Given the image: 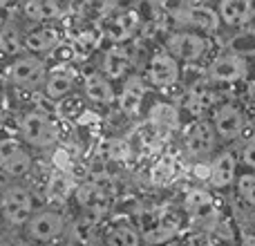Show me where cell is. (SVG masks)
Instances as JSON below:
<instances>
[{
	"label": "cell",
	"instance_id": "obj_1",
	"mask_svg": "<svg viewBox=\"0 0 255 246\" xmlns=\"http://www.w3.org/2000/svg\"><path fill=\"white\" fill-rule=\"evenodd\" d=\"M76 202L85 213L94 217H103L115 206V184L108 177H90L74 190Z\"/></svg>",
	"mask_w": 255,
	"mask_h": 246
},
{
	"label": "cell",
	"instance_id": "obj_2",
	"mask_svg": "<svg viewBox=\"0 0 255 246\" xmlns=\"http://www.w3.org/2000/svg\"><path fill=\"white\" fill-rule=\"evenodd\" d=\"M20 139L22 143L38 150H49L58 143V125L52 115L40 110L25 112L20 117Z\"/></svg>",
	"mask_w": 255,
	"mask_h": 246
},
{
	"label": "cell",
	"instance_id": "obj_3",
	"mask_svg": "<svg viewBox=\"0 0 255 246\" xmlns=\"http://www.w3.org/2000/svg\"><path fill=\"white\" fill-rule=\"evenodd\" d=\"M34 215V197L29 188L11 184L0 190V217L9 226H25Z\"/></svg>",
	"mask_w": 255,
	"mask_h": 246
},
{
	"label": "cell",
	"instance_id": "obj_4",
	"mask_svg": "<svg viewBox=\"0 0 255 246\" xmlns=\"http://www.w3.org/2000/svg\"><path fill=\"white\" fill-rule=\"evenodd\" d=\"M67 229V220L63 215L61 208L52 206V208H40L34 211L31 220L25 224V233L31 242L38 244H52L65 233Z\"/></svg>",
	"mask_w": 255,
	"mask_h": 246
},
{
	"label": "cell",
	"instance_id": "obj_5",
	"mask_svg": "<svg viewBox=\"0 0 255 246\" xmlns=\"http://www.w3.org/2000/svg\"><path fill=\"white\" fill-rule=\"evenodd\" d=\"M166 49L177 63H197L199 58H204L208 49V43L202 34L197 31H175L168 36Z\"/></svg>",
	"mask_w": 255,
	"mask_h": 246
},
{
	"label": "cell",
	"instance_id": "obj_6",
	"mask_svg": "<svg viewBox=\"0 0 255 246\" xmlns=\"http://www.w3.org/2000/svg\"><path fill=\"white\" fill-rule=\"evenodd\" d=\"M47 65H45L43 58L34 56V54H27V56H18L16 61L9 65V79L13 85L25 90H36L40 85H45L47 79Z\"/></svg>",
	"mask_w": 255,
	"mask_h": 246
},
{
	"label": "cell",
	"instance_id": "obj_7",
	"mask_svg": "<svg viewBox=\"0 0 255 246\" xmlns=\"http://www.w3.org/2000/svg\"><path fill=\"white\" fill-rule=\"evenodd\" d=\"M0 170L13 179L25 177L31 170V154L27 152L20 139H13V136L0 139Z\"/></svg>",
	"mask_w": 255,
	"mask_h": 246
},
{
	"label": "cell",
	"instance_id": "obj_8",
	"mask_svg": "<svg viewBox=\"0 0 255 246\" xmlns=\"http://www.w3.org/2000/svg\"><path fill=\"white\" fill-rule=\"evenodd\" d=\"M148 83L154 85V88H172V85L179 81V63L166 52V49H159L150 56L148 61Z\"/></svg>",
	"mask_w": 255,
	"mask_h": 246
},
{
	"label": "cell",
	"instance_id": "obj_9",
	"mask_svg": "<svg viewBox=\"0 0 255 246\" xmlns=\"http://www.w3.org/2000/svg\"><path fill=\"white\" fill-rule=\"evenodd\" d=\"M247 72H249V65L244 61V56L235 52L220 54L208 65V76L215 83H238V81H242L247 76Z\"/></svg>",
	"mask_w": 255,
	"mask_h": 246
},
{
	"label": "cell",
	"instance_id": "obj_10",
	"mask_svg": "<svg viewBox=\"0 0 255 246\" xmlns=\"http://www.w3.org/2000/svg\"><path fill=\"white\" fill-rule=\"evenodd\" d=\"M211 125L222 141H233L244 130V115L233 103H222V106H217L213 110Z\"/></svg>",
	"mask_w": 255,
	"mask_h": 246
},
{
	"label": "cell",
	"instance_id": "obj_11",
	"mask_svg": "<svg viewBox=\"0 0 255 246\" xmlns=\"http://www.w3.org/2000/svg\"><path fill=\"white\" fill-rule=\"evenodd\" d=\"M177 22H184V25L193 27L197 34L202 31H215L220 27V16H217V9H211L208 4H181L175 11Z\"/></svg>",
	"mask_w": 255,
	"mask_h": 246
},
{
	"label": "cell",
	"instance_id": "obj_12",
	"mask_svg": "<svg viewBox=\"0 0 255 246\" xmlns=\"http://www.w3.org/2000/svg\"><path fill=\"white\" fill-rule=\"evenodd\" d=\"M215 141H217V134H215V130H213L211 121L199 119L186 132V152L193 159L204 161V157H208V154L215 150Z\"/></svg>",
	"mask_w": 255,
	"mask_h": 246
},
{
	"label": "cell",
	"instance_id": "obj_13",
	"mask_svg": "<svg viewBox=\"0 0 255 246\" xmlns=\"http://www.w3.org/2000/svg\"><path fill=\"white\" fill-rule=\"evenodd\" d=\"M74 81H76L74 67L70 63H58L56 67H52L47 72V79H45V85H43L45 97L56 103L65 101L72 94V90H74Z\"/></svg>",
	"mask_w": 255,
	"mask_h": 246
},
{
	"label": "cell",
	"instance_id": "obj_14",
	"mask_svg": "<svg viewBox=\"0 0 255 246\" xmlns=\"http://www.w3.org/2000/svg\"><path fill=\"white\" fill-rule=\"evenodd\" d=\"M211 166V175H208V184L213 188L222 190V188H229L231 184L235 181V170H238V159L231 150H224L220 152L217 157H213L208 161Z\"/></svg>",
	"mask_w": 255,
	"mask_h": 246
},
{
	"label": "cell",
	"instance_id": "obj_15",
	"mask_svg": "<svg viewBox=\"0 0 255 246\" xmlns=\"http://www.w3.org/2000/svg\"><path fill=\"white\" fill-rule=\"evenodd\" d=\"M145 92H148V85L141 76L130 74L124 81V88H121L119 94V108L126 117H136L141 110V103L145 99Z\"/></svg>",
	"mask_w": 255,
	"mask_h": 246
},
{
	"label": "cell",
	"instance_id": "obj_16",
	"mask_svg": "<svg viewBox=\"0 0 255 246\" xmlns=\"http://www.w3.org/2000/svg\"><path fill=\"white\" fill-rule=\"evenodd\" d=\"M186 211L193 215V220H197L204 226L215 224L220 220V211L206 190H190L186 195Z\"/></svg>",
	"mask_w": 255,
	"mask_h": 246
},
{
	"label": "cell",
	"instance_id": "obj_17",
	"mask_svg": "<svg viewBox=\"0 0 255 246\" xmlns=\"http://www.w3.org/2000/svg\"><path fill=\"white\" fill-rule=\"evenodd\" d=\"M217 16L229 27H242L255 16V4L251 0H222L217 4Z\"/></svg>",
	"mask_w": 255,
	"mask_h": 246
},
{
	"label": "cell",
	"instance_id": "obj_18",
	"mask_svg": "<svg viewBox=\"0 0 255 246\" xmlns=\"http://www.w3.org/2000/svg\"><path fill=\"white\" fill-rule=\"evenodd\" d=\"M83 90H85V97L92 103H97V106H110L115 101V88H112V83L101 72H92V74L85 76Z\"/></svg>",
	"mask_w": 255,
	"mask_h": 246
},
{
	"label": "cell",
	"instance_id": "obj_19",
	"mask_svg": "<svg viewBox=\"0 0 255 246\" xmlns=\"http://www.w3.org/2000/svg\"><path fill=\"white\" fill-rule=\"evenodd\" d=\"M58 43H61V36L52 27H34V29H29L25 34V49L31 52L34 56L52 52Z\"/></svg>",
	"mask_w": 255,
	"mask_h": 246
},
{
	"label": "cell",
	"instance_id": "obj_20",
	"mask_svg": "<svg viewBox=\"0 0 255 246\" xmlns=\"http://www.w3.org/2000/svg\"><path fill=\"white\" fill-rule=\"evenodd\" d=\"M25 49V36L18 29L16 22H2L0 27V58L16 61Z\"/></svg>",
	"mask_w": 255,
	"mask_h": 246
},
{
	"label": "cell",
	"instance_id": "obj_21",
	"mask_svg": "<svg viewBox=\"0 0 255 246\" xmlns=\"http://www.w3.org/2000/svg\"><path fill=\"white\" fill-rule=\"evenodd\" d=\"M136 29H139V16L134 11H119L110 16L106 34L112 40H128L134 36Z\"/></svg>",
	"mask_w": 255,
	"mask_h": 246
},
{
	"label": "cell",
	"instance_id": "obj_22",
	"mask_svg": "<svg viewBox=\"0 0 255 246\" xmlns=\"http://www.w3.org/2000/svg\"><path fill=\"white\" fill-rule=\"evenodd\" d=\"M22 13L27 20L31 22H47V20H56L63 16V4L54 2V0H29L22 4Z\"/></svg>",
	"mask_w": 255,
	"mask_h": 246
},
{
	"label": "cell",
	"instance_id": "obj_23",
	"mask_svg": "<svg viewBox=\"0 0 255 246\" xmlns=\"http://www.w3.org/2000/svg\"><path fill=\"white\" fill-rule=\"evenodd\" d=\"M132 67V61H130V54L128 49H124L121 45L117 47L108 49L106 58H103V72H106V79H119V76L128 74V70Z\"/></svg>",
	"mask_w": 255,
	"mask_h": 246
},
{
	"label": "cell",
	"instance_id": "obj_24",
	"mask_svg": "<svg viewBox=\"0 0 255 246\" xmlns=\"http://www.w3.org/2000/svg\"><path fill=\"white\" fill-rule=\"evenodd\" d=\"M141 235L130 222H115L106 233V246H139Z\"/></svg>",
	"mask_w": 255,
	"mask_h": 246
},
{
	"label": "cell",
	"instance_id": "obj_25",
	"mask_svg": "<svg viewBox=\"0 0 255 246\" xmlns=\"http://www.w3.org/2000/svg\"><path fill=\"white\" fill-rule=\"evenodd\" d=\"M74 190H76L74 188V177L56 170L52 175V179H49V184H47V197H49V202L63 204V202H67V197H70Z\"/></svg>",
	"mask_w": 255,
	"mask_h": 246
},
{
	"label": "cell",
	"instance_id": "obj_26",
	"mask_svg": "<svg viewBox=\"0 0 255 246\" xmlns=\"http://www.w3.org/2000/svg\"><path fill=\"white\" fill-rule=\"evenodd\" d=\"M101 154L106 161H117L124 163L130 157V141L119 139V136H110L101 143Z\"/></svg>",
	"mask_w": 255,
	"mask_h": 246
},
{
	"label": "cell",
	"instance_id": "obj_27",
	"mask_svg": "<svg viewBox=\"0 0 255 246\" xmlns=\"http://www.w3.org/2000/svg\"><path fill=\"white\" fill-rule=\"evenodd\" d=\"M177 175V163L172 157H161L159 161H154L152 170H150V179L157 186H166L175 179Z\"/></svg>",
	"mask_w": 255,
	"mask_h": 246
},
{
	"label": "cell",
	"instance_id": "obj_28",
	"mask_svg": "<svg viewBox=\"0 0 255 246\" xmlns=\"http://www.w3.org/2000/svg\"><path fill=\"white\" fill-rule=\"evenodd\" d=\"M235 188H238V195L247 206L255 208V172H244V175L238 177L235 181Z\"/></svg>",
	"mask_w": 255,
	"mask_h": 246
},
{
	"label": "cell",
	"instance_id": "obj_29",
	"mask_svg": "<svg viewBox=\"0 0 255 246\" xmlns=\"http://www.w3.org/2000/svg\"><path fill=\"white\" fill-rule=\"evenodd\" d=\"M188 108H190V112H193L195 117H199L204 110L213 108V94L206 92V90H199V92H195L193 97L188 99Z\"/></svg>",
	"mask_w": 255,
	"mask_h": 246
},
{
	"label": "cell",
	"instance_id": "obj_30",
	"mask_svg": "<svg viewBox=\"0 0 255 246\" xmlns=\"http://www.w3.org/2000/svg\"><path fill=\"white\" fill-rule=\"evenodd\" d=\"M97 43H99V36H97V34H90V31H85V34L76 36L74 49H79L81 56H85V54H90L94 47H97Z\"/></svg>",
	"mask_w": 255,
	"mask_h": 246
},
{
	"label": "cell",
	"instance_id": "obj_31",
	"mask_svg": "<svg viewBox=\"0 0 255 246\" xmlns=\"http://www.w3.org/2000/svg\"><path fill=\"white\" fill-rule=\"evenodd\" d=\"M242 161L255 170V130H253V134L249 136L247 145H244V150H242Z\"/></svg>",
	"mask_w": 255,
	"mask_h": 246
},
{
	"label": "cell",
	"instance_id": "obj_32",
	"mask_svg": "<svg viewBox=\"0 0 255 246\" xmlns=\"http://www.w3.org/2000/svg\"><path fill=\"white\" fill-rule=\"evenodd\" d=\"M179 246H215V244H213L204 233H190L188 238L181 240Z\"/></svg>",
	"mask_w": 255,
	"mask_h": 246
},
{
	"label": "cell",
	"instance_id": "obj_33",
	"mask_svg": "<svg viewBox=\"0 0 255 246\" xmlns=\"http://www.w3.org/2000/svg\"><path fill=\"white\" fill-rule=\"evenodd\" d=\"M247 99H249V103L255 108V79L247 85Z\"/></svg>",
	"mask_w": 255,
	"mask_h": 246
},
{
	"label": "cell",
	"instance_id": "obj_34",
	"mask_svg": "<svg viewBox=\"0 0 255 246\" xmlns=\"http://www.w3.org/2000/svg\"><path fill=\"white\" fill-rule=\"evenodd\" d=\"M242 246H255V235L253 233H242Z\"/></svg>",
	"mask_w": 255,
	"mask_h": 246
},
{
	"label": "cell",
	"instance_id": "obj_35",
	"mask_svg": "<svg viewBox=\"0 0 255 246\" xmlns=\"http://www.w3.org/2000/svg\"><path fill=\"white\" fill-rule=\"evenodd\" d=\"M0 246H25V244L18 242V240H0Z\"/></svg>",
	"mask_w": 255,
	"mask_h": 246
},
{
	"label": "cell",
	"instance_id": "obj_36",
	"mask_svg": "<svg viewBox=\"0 0 255 246\" xmlns=\"http://www.w3.org/2000/svg\"><path fill=\"white\" fill-rule=\"evenodd\" d=\"M0 117H2V106H0Z\"/></svg>",
	"mask_w": 255,
	"mask_h": 246
},
{
	"label": "cell",
	"instance_id": "obj_37",
	"mask_svg": "<svg viewBox=\"0 0 255 246\" xmlns=\"http://www.w3.org/2000/svg\"><path fill=\"white\" fill-rule=\"evenodd\" d=\"M0 224H2V217H0Z\"/></svg>",
	"mask_w": 255,
	"mask_h": 246
}]
</instances>
